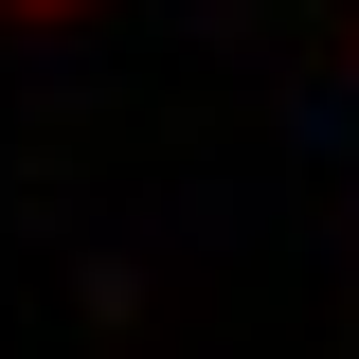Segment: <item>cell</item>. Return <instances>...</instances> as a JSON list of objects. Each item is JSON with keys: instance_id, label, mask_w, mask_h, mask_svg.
Masks as SVG:
<instances>
[{"instance_id": "obj_1", "label": "cell", "mask_w": 359, "mask_h": 359, "mask_svg": "<svg viewBox=\"0 0 359 359\" xmlns=\"http://www.w3.org/2000/svg\"><path fill=\"white\" fill-rule=\"evenodd\" d=\"M36 18H72V0H36Z\"/></svg>"}]
</instances>
